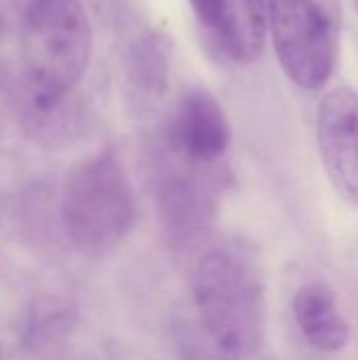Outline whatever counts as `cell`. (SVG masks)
<instances>
[{
    "label": "cell",
    "instance_id": "8fae6325",
    "mask_svg": "<svg viewBox=\"0 0 358 360\" xmlns=\"http://www.w3.org/2000/svg\"><path fill=\"white\" fill-rule=\"evenodd\" d=\"M127 70L129 82L146 97H160L167 91L169 57L156 36H143L133 42Z\"/></svg>",
    "mask_w": 358,
    "mask_h": 360
},
{
    "label": "cell",
    "instance_id": "9c48e42d",
    "mask_svg": "<svg viewBox=\"0 0 358 360\" xmlns=\"http://www.w3.org/2000/svg\"><path fill=\"white\" fill-rule=\"evenodd\" d=\"M224 23L217 42L226 55L238 63H253L266 44V2L264 0H222Z\"/></svg>",
    "mask_w": 358,
    "mask_h": 360
},
{
    "label": "cell",
    "instance_id": "3957f363",
    "mask_svg": "<svg viewBox=\"0 0 358 360\" xmlns=\"http://www.w3.org/2000/svg\"><path fill=\"white\" fill-rule=\"evenodd\" d=\"M93 53V27L80 0H32L21 21L23 89L70 95Z\"/></svg>",
    "mask_w": 358,
    "mask_h": 360
},
{
    "label": "cell",
    "instance_id": "277c9868",
    "mask_svg": "<svg viewBox=\"0 0 358 360\" xmlns=\"http://www.w3.org/2000/svg\"><path fill=\"white\" fill-rule=\"evenodd\" d=\"M266 32L285 76L304 91L323 89L335 70L340 0H264Z\"/></svg>",
    "mask_w": 358,
    "mask_h": 360
},
{
    "label": "cell",
    "instance_id": "ba28073f",
    "mask_svg": "<svg viewBox=\"0 0 358 360\" xmlns=\"http://www.w3.org/2000/svg\"><path fill=\"white\" fill-rule=\"evenodd\" d=\"M293 319L304 340L319 352L335 354L348 346L350 325L338 295L323 283H308L293 297Z\"/></svg>",
    "mask_w": 358,
    "mask_h": 360
},
{
    "label": "cell",
    "instance_id": "5b68a950",
    "mask_svg": "<svg viewBox=\"0 0 358 360\" xmlns=\"http://www.w3.org/2000/svg\"><path fill=\"white\" fill-rule=\"evenodd\" d=\"M317 146L338 196L358 207V91L354 86H331L319 101Z\"/></svg>",
    "mask_w": 358,
    "mask_h": 360
},
{
    "label": "cell",
    "instance_id": "30bf717a",
    "mask_svg": "<svg viewBox=\"0 0 358 360\" xmlns=\"http://www.w3.org/2000/svg\"><path fill=\"white\" fill-rule=\"evenodd\" d=\"M74 325V310L59 300H40L30 310L25 323V346L44 354L63 346Z\"/></svg>",
    "mask_w": 358,
    "mask_h": 360
},
{
    "label": "cell",
    "instance_id": "4fadbf2b",
    "mask_svg": "<svg viewBox=\"0 0 358 360\" xmlns=\"http://www.w3.org/2000/svg\"><path fill=\"white\" fill-rule=\"evenodd\" d=\"M352 4H354V11L358 13V0H352Z\"/></svg>",
    "mask_w": 358,
    "mask_h": 360
},
{
    "label": "cell",
    "instance_id": "6da1fadb",
    "mask_svg": "<svg viewBox=\"0 0 358 360\" xmlns=\"http://www.w3.org/2000/svg\"><path fill=\"white\" fill-rule=\"evenodd\" d=\"M192 300L200 327L230 359L253 356L266 333V289L253 259L232 247H215L192 268Z\"/></svg>",
    "mask_w": 358,
    "mask_h": 360
},
{
    "label": "cell",
    "instance_id": "7c38bea8",
    "mask_svg": "<svg viewBox=\"0 0 358 360\" xmlns=\"http://www.w3.org/2000/svg\"><path fill=\"white\" fill-rule=\"evenodd\" d=\"M198 23L211 32L215 38H219L222 32V23H224V6L222 0H188Z\"/></svg>",
    "mask_w": 358,
    "mask_h": 360
},
{
    "label": "cell",
    "instance_id": "8992f818",
    "mask_svg": "<svg viewBox=\"0 0 358 360\" xmlns=\"http://www.w3.org/2000/svg\"><path fill=\"white\" fill-rule=\"evenodd\" d=\"M167 139L179 162L209 169L226 156L232 129L222 103L209 91L192 89L179 97L169 120Z\"/></svg>",
    "mask_w": 358,
    "mask_h": 360
},
{
    "label": "cell",
    "instance_id": "7a4b0ae2",
    "mask_svg": "<svg viewBox=\"0 0 358 360\" xmlns=\"http://www.w3.org/2000/svg\"><path fill=\"white\" fill-rule=\"evenodd\" d=\"M68 240L84 255L112 253L133 232L137 205L122 160L101 150L78 162L65 177L59 205Z\"/></svg>",
    "mask_w": 358,
    "mask_h": 360
},
{
    "label": "cell",
    "instance_id": "52a82bcc",
    "mask_svg": "<svg viewBox=\"0 0 358 360\" xmlns=\"http://www.w3.org/2000/svg\"><path fill=\"white\" fill-rule=\"evenodd\" d=\"M167 173L156 192L162 228L175 245L196 240L215 215V190L203 169L188 167Z\"/></svg>",
    "mask_w": 358,
    "mask_h": 360
},
{
    "label": "cell",
    "instance_id": "5bb4252c",
    "mask_svg": "<svg viewBox=\"0 0 358 360\" xmlns=\"http://www.w3.org/2000/svg\"><path fill=\"white\" fill-rule=\"evenodd\" d=\"M0 360H2V352H0Z\"/></svg>",
    "mask_w": 358,
    "mask_h": 360
}]
</instances>
